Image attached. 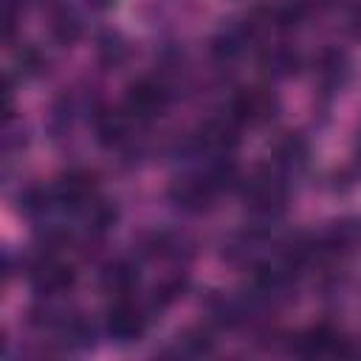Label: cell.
I'll return each mask as SVG.
<instances>
[{"label": "cell", "instance_id": "cell-20", "mask_svg": "<svg viewBox=\"0 0 361 361\" xmlns=\"http://www.w3.org/2000/svg\"><path fill=\"white\" fill-rule=\"evenodd\" d=\"M180 344L192 353V355H200V353H209L212 350V338L206 330H186L180 336Z\"/></svg>", "mask_w": 361, "mask_h": 361}, {"label": "cell", "instance_id": "cell-12", "mask_svg": "<svg viewBox=\"0 0 361 361\" xmlns=\"http://www.w3.org/2000/svg\"><path fill=\"white\" fill-rule=\"evenodd\" d=\"M251 39L248 25H234V28H223L214 39H212V54L217 59H234L243 54L245 42Z\"/></svg>", "mask_w": 361, "mask_h": 361}, {"label": "cell", "instance_id": "cell-14", "mask_svg": "<svg viewBox=\"0 0 361 361\" xmlns=\"http://www.w3.org/2000/svg\"><path fill=\"white\" fill-rule=\"evenodd\" d=\"M124 135H127V116L124 113L102 110L96 116V138H99V144L110 147V144H118Z\"/></svg>", "mask_w": 361, "mask_h": 361}, {"label": "cell", "instance_id": "cell-21", "mask_svg": "<svg viewBox=\"0 0 361 361\" xmlns=\"http://www.w3.org/2000/svg\"><path fill=\"white\" fill-rule=\"evenodd\" d=\"M87 3H90L93 8H107V6H113L116 0H87Z\"/></svg>", "mask_w": 361, "mask_h": 361}, {"label": "cell", "instance_id": "cell-16", "mask_svg": "<svg viewBox=\"0 0 361 361\" xmlns=\"http://www.w3.org/2000/svg\"><path fill=\"white\" fill-rule=\"evenodd\" d=\"M347 73H350V62H347L344 54H338V51H324V54H322V59H319V76H322L330 87L341 85V82L347 79Z\"/></svg>", "mask_w": 361, "mask_h": 361}, {"label": "cell", "instance_id": "cell-7", "mask_svg": "<svg viewBox=\"0 0 361 361\" xmlns=\"http://www.w3.org/2000/svg\"><path fill=\"white\" fill-rule=\"evenodd\" d=\"M73 279H76L73 268L59 259H42L31 271V285L39 296H59L73 285Z\"/></svg>", "mask_w": 361, "mask_h": 361}, {"label": "cell", "instance_id": "cell-5", "mask_svg": "<svg viewBox=\"0 0 361 361\" xmlns=\"http://www.w3.org/2000/svg\"><path fill=\"white\" fill-rule=\"evenodd\" d=\"M93 192H96V175L87 169H71L54 186V197L65 209H85L87 203H93Z\"/></svg>", "mask_w": 361, "mask_h": 361}, {"label": "cell", "instance_id": "cell-15", "mask_svg": "<svg viewBox=\"0 0 361 361\" xmlns=\"http://www.w3.org/2000/svg\"><path fill=\"white\" fill-rule=\"evenodd\" d=\"M51 37L59 45H73L82 37V20H79V14L73 8H59L51 17Z\"/></svg>", "mask_w": 361, "mask_h": 361}, {"label": "cell", "instance_id": "cell-9", "mask_svg": "<svg viewBox=\"0 0 361 361\" xmlns=\"http://www.w3.org/2000/svg\"><path fill=\"white\" fill-rule=\"evenodd\" d=\"M307 158H310V149H307V141L299 133H285L282 138H276V144H274V161L282 169L299 172L307 164Z\"/></svg>", "mask_w": 361, "mask_h": 361}, {"label": "cell", "instance_id": "cell-19", "mask_svg": "<svg viewBox=\"0 0 361 361\" xmlns=\"http://www.w3.org/2000/svg\"><path fill=\"white\" fill-rule=\"evenodd\" d=\"M183 288H186V279H183V276H172V279L161 282V285L155 288V305H169V302H175V299L183 293Z\"/></svg>", "mask_w": 361, "mask_h": 361}, {"label": "cell", "instance_id": "cell-6", "mask_svg": "<svg viewBox=\"0 0 361 361\" xmlns=\"http://www.w3.org/2000/svg\"><path fill=\"white\" fill-rule=\"evenodd\" d=\"M214 186L206 180V175L197 178H178L169 186V200L180 209V212H203L209 209L212 197H214Z\"/></svg>", "mask_w": 361, "mask_h": 361}, {"label": "cell", "instance_id": "cell-8", "mask_svg": "<svg viewBox=\"0 0 361 361\" xmlns=\"http://www.w3.org/2000/svg\"><path fill=\"white\" fill-rule=\"evenodd\" d=\"M240 135H237V118H214L209 124H203L200 135H197V147L200 149H212V152H228L231 147H237Z\"/></svg>", "mask_w": 361, "mask_h": 361}, {"label": "cell", "instance_id": "cell-13", "mask_svg": "<svg viewBox=\"0 0 361 361\" xmlns=\"http://www.w3.org/2000/svg\"><path fill=\"white\" fill-rule=\"evenodd\" d=\"M299 353L305 355H327V353H344L341 338L330 327H313L299 338Z\"/></svg>", "mask_w": 361, "mask_h": 361}, {"label": "cell", "instance_id": "cell-11", "mask_svg": "<svg viewBox=\"0 0 361 361\" xmlns=\"http://www.w3.org/2000/svg\"><path fill=\"white\" fill-rule=\"evenodd\" d=\"M259 68L265 76L271 79H285V76H293L296 68H299V54L288 45H271L262 51L259 56Z\"/></svg>", "mask_w": 361, "mask_h": 361}, {"label": "cell", "instance_id": "cell-18", "mask_svg": "<svg viewBox=\"0 0 361 361\" xmlns=\"http://www.w3.org/2000/svg\"><path fill=\"white\" fill-rule=\"evenodd\" d=\"M124 54H127V48H124L118 34H102L99 37V59L104 65H118L124 59Z\"/></svg>", "mask_w": 361, "mask_h": 361}, {"label": "cell", "instance_id": "cell-17", "mask_svg": "<svg viewBox=\"0 0 361 361\" xmlns=\"http://www.w3.org/2000/svg\"><path fill=\"white\" fill-rule=\"evenodd\" d=\"M51 203H56L54 192L39 189V186H31V189H25V192L20 195V209H23L25 214H45Z\"/></svg>", "mask_w": 361, "mask_h": 361}, {"label": "cell", "instance_id": "cell-4", "mask_svg": "<svg viewBox=\"0 0 361 361\" xmlns=\"http://www.w3.org/2000/svg\"><path fill=\"white\" fill-rule=\"evenodd\" d=\"M169 96L166 90L152 82V79H138L127 87V96H124V110L135 118H152V116H161L164 107H166Z\"/></svg>", "mask_w": 361, "mask_h": 361}, {"label": "cell", "instance_id": "cell-3", "mask_svg": "<svg viewBox=\"0 0 361 361\" xmlns=\"http://www.w3.org/2000/svg\"><path fill=\"white\" fill-rule=\"evenodd\" d=\"M104 324H107L110 338L127 344V341H135V338L144 336V330H147V316H144V310H141L138 305H133L127 296H121L118 302H113V305L107 307Z\"/></svg>", "mask_w": 361, "mask_h": 361}, {"label": "cell", "instance_id": "cell-10", "mask_svg": "<svg viewBox=\"0 0 361 361\" xmlns=\"http://www.w3.org/2000/svg\"><path fill=\"white\" fill-rule=\"evenodd\" d=\"M102 288L107 293H116V296H127L135 285H138V268L127 259H116V262H107L102 268V276H99Z\"/></svg>", "mask_w": 361, "mask_h": 361}, {"label": "cell", "instance_id": "cell-22", "mask_svg": "<svg viewBox=\"0 0 361 361\" xmlns=\"http://www.w3.org/2000/svg\"><path fill=\"white\" fill-rule=\"evenodd\" d=\"M358 155H361V141H358Z\"/></svg>", "mask_w": 361, "mask_h": 361}, {"label": "cell", "instance_id": "cell-1", "mask_svg": "<svg viewBox=\"0 0 361 361\" xmlns=\"http://www.w3.org/2000/svg\"><path fill=\"white\" fill-rule=\"evenodd\" d=\"M285 197H288L285 183L271 172H257L254 178L245 180V203L251 206V212L262 217L279 214L285 206Z\"/></svg>", "mask_w": 361, "mask_h": 361}, {"label": "cell", "instance_id": "cell-2", "mask_svg": "<svg viewBox=\"0 0 361 361\" xmlns=\"http://www.w3.org/2000/svg\"><path fill=\"white\" fill-rule=\"evenodd\" d=\"M276 96L265 87H245L234 96L231 102V118H237L240 124H265L276 116Z\"/></svg>", "mask_w": 361, "mask_h": 361}]
</instances>
